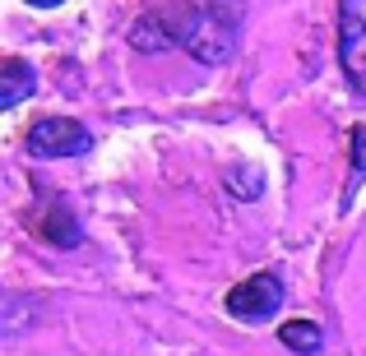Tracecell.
Instances as JSON below:
<instances>
[{"instance_id": "cell-6", "label": "cell", "mask_w": 366, "mask_h": 356, "mask_svg": "<svg viewBox=\"0 0 366 356\" xmlns=\"http://www.w3.org/2000/svg\"><path fill=\"white\" fill-rule=\"evenodd\" d=\"M278 338H283V347L306 352V356H315V352L325 347L320 324H311V320H292V324H283V329H278Z\"/></svg>"}, {"instance_id": "cell-8", "label": "cell", "mask_w": 366, "mask_h": 356, "mask_svg": "<svg viewBox=\"0 0 366 356\" xmlns=\"http://www.w3.org/2000/svg\"><path fill=\"white\" fill-rule=\"evenodd\" d=\"M28 5H37V9H56L61 0H28Z\"/></svg>"}, {"instance_id": "cell-2", "label": "cell", "mask_w": 366, "mask_h": 356, "mask_svg": "<svg viewBox=\"0 0 366 356\" xmlns=\"http://www.w3.org/2000/svg\"><path fill=\"white\" fill-rule=\"evenodd\" d=\"M283 305V278L278 273H250L246 283H237L223 296V310L242 324H264L274 320V310Z\"/></svg>"}, {"instance_id": "cell-7", "label": "cell", "mask_w": 366, "mask_h": 356, "mask_svg": "<svg viewBox=\"0 0 366 356\" xmlns=\"http://www.w3.org/2000/svg\"><path fill=\"white\" fill-rule=\"evenodd\" d=\"M352 162H357V171H366V125L352 134Z\"/></svg>"}, {"instance_id": "cell-3", "label": "cell", "mask_w": 366, "mask_h": 356, "mask_svg": "<svg viewBox=\"0 0 366 356\" xmlns=\"http://www.w3.org/2000/svg\"><path fill=\"white\" fill-rule=\"evenodd\" d=\"M339 65L366 93V0H343L339 9Z\"/></svg>"}, {"instance_id": "cell-1", "label": "cell", "mask_w": 366, "mask_h": 356, "mask_svg": "<svg viewBox=\"0 0 366 356\" xmlns=\"http://www.w3.org/2000/svg\"><path fill=\"white\" fill-rule=\"evenodd\" d=\"M167 28H172V42L186 46L195 61L223 65L237 51V37H242V0H209V5L172 9Z\"/></svg>"}, {"instance_id": "cell-4", "label": "cell", "mask_w": 366, "mask_h": 356, "mask_svg": "<svg viewBox=\"0 0 366 356\" xmlns=\"http://www.w3.org/2000/svg\"><path fill=\"white\" fill-rule=\"evenodd\" d=\"M28 148L37 158H79V153L93 148V134L84 130L79 121H65V116H46L28 130Z\"/></svg>"}, {"instance_id": "cell-5", "label": "cell", "mask_w": 366, "mask_h": 356, "mask_svg": "<svg viewBox=\"0 0 366 356\" xmlns=\"http://www.w3.org/2000/svg\"><path fill=\"white\" fill-rule=\"evenodd\" d=\"M33 88H37V70L28 61H19V56H9L5 70H0V107H5V111L19 107Z\"/></svg>"}]
</instances>
